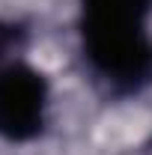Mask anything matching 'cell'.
Masks as SVG:
<instances>
[{
  "label": "cell",
  "instance_id": "cell-1",
  "mask_svg": "<svg viewBox=\"0 0 152 155\" xmlns=\"http://www.w3.org/2000/svg\"><path fill=\"white\" fill-rule=\"evenodd\" d=\"M78 57L107 98L152 87V0H78Z\"/></svg>",
  "mask_w": 152,
  "mask_h": 155
},
{
  "label": "cell",
  "instance_id": "cell-3",
  "mask_svg": "<svg viewBox=\"0 0 152 155\" xmlns=\"http://www.w3.org/2000/svg\"><path fill=\"white\" fill-rule=\"evenodd\" d=\"M30 42V27L15 18H0V69L21 57Z\"/></svg>",
  "mask_w": 152,
  "mask_h": 155
},
{
  "label": "cell",
  "instance_id": "cell-2",
  "mask_svg": "<svg viewBox=\"0 0 152 155\" xmlns=\"http://www.w3.org/2000/svg\"><path fill=\"white\" fill-rule=\"evenodd\" d=\"M51 114V81L24 57L0 69V140L33 143L45 134Z\"/></svg>",
  "mask_w": 152,
  "mask_h": 155
}]
</instances>
